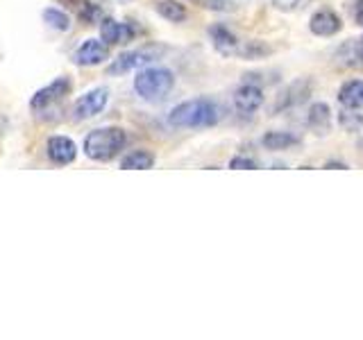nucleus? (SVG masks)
<instances>
[{
    "label": "nucleus",
    "mask_w": 363,
    "mask_h": 340,
    "mask_svg": "<svg viewBox=\"0 0 363 340\" xmlns=\"http://www.w3.org/2000/svg\"><path fill=\"white\" fill-rule=\"evenodd\" d=\"M220 120V107L211 98H193L179 102L177 107L170 109L168 123L179 130H202L213 128Z\"/></svg>",
    "instance_id": "1"
},
{
    "label": "nucleus",
    "mask_w": 363,
    "mask_h": 340,
    "mask_svg": "<svg viewBox=\"0 0 363 340\" xmlns=\"http://www.w3.org/2000/svg\"><path fill=\"white\" fill-rule=\"evenodd\" d=\"M125 145H128V132L123 128H116V125H105V128L91 130L84 136L82 150L91 162L107 164V162H113L116 157H121Z\"/></svg>",
    "instance_id": "2"
},
{
    "label": "nucleus",
    "mask_w": 363,
    "mask_h": 340,
    "mask_svg": "<svg viewBox=\"0 0 363 340\" xmlns=\"http://www.w3.org/2000/svg\"><path fill=\"white\" fill-rule=\"evenodd\" d=\"M175 86V75L164 66H145L136 71L134 77V91L136 96L145 102H159L164 100Z\"/></svg>",
    "instance_id": "3"
},
{
    "label": "nucleus",
    "mask_w": 363,
    "mask_h": 340,
    "mask_svg": "<svg viewBox=\"0 0 363 340\" xmlns=\"http://www.w3.org/2000/svg\"><path fill=\"white\" fill-rule=\"evenodd\" d=\"M159 50L155 48H139V50H128L121 52L118 57H113L107 66L109 75H128L132 71H141V68L150 66L157 60Z\"/></svg>",
    "instance_id": "4"
},
{
    "label": "nucleus",
    "mask_w": 363,
    "mask_h": 340,
    "mask_svg": "<svg viewBox=\"0 0 363 340\" xmlns=\"http://www.w3.org/2000/svg\"><path fill=\"white\" fill-rule=\"evenodd\" d=\"M107 102H109V91L105 86L91 89V91H86V94H82L75 100V105L71 109V118L75 123L96 118L98 113H102V109L107 107Z\"/></svg>",
    "instance_id": "5"
},
{
    "label": "nucleus",
    "mask_w": 363,
    "mask_h": 340,
    "mask_svg": "<svg viewBox=\"0 0 363 340\" xmlns=\"http://www.w3.org/2000/svg\"><path fill=\"white\" fill-rule=\"evenodd\" d=\"M71 86H73L71 77H66V75L55 77L50 84H45L43 89H39L37 94L30 98V109L32 111H45L48 107L62 102L68 94H71Z\"/></svg>",
    "instance_id": "6"
},
{
    "label": "nucleus",
    "mask_w": 363,
    "mask_h": 340,
    "mask_svg": "<svg viewBox=\"0 0 363 340\" xmlns=\"http://www.w3.org/2000/svg\"><path fill=\"white\" fill-rule=\"evenodd\" d=\"M107 60H109V45L102 41L100 37L82 41V43L77 45V50L73 52V64L82 66V68L102 66Z\"/></svg>",
    "instance_id": "7"
},
{
    "label": "nucleus",
    "mask_w": 363,
    "mask_h": 340,
    "mask_svg": "<svg viewBox=\"0 0 363 340\" xmlns=\"http://www.w3.org/2000/svg\"><path fill=\"white\" fill-rule=\"evenodd\" d=\"M98 28H100V39L105 41L109 48L111 45H125L136 39L134 23H128V21H116V18L105 16Z\"/></svg>",
    "instance_id": "8"
},
{
    "label": "nucleus",
    "mask_w": 363,
    "mask_h": 340,
    "mask_svg": "<svg viewBox=\"0 0 363 340\" xmlns=\"http://www.w3.org/2000/svg\"><path fill=\"white\" fill-rule=\"evenodd\" d=\"M232 102H234L236 111L247 113L250 116V113L259 111L261 105H264V89H261L257 82H252V79L245 77V82L234 91Z\"/></svg>",
    "instance_id": "9"
},
{
    "label": "nucleus",
    "mask_w": 363,
    "mask_h": 340,
    "mask_svg": "<svg viewBox=\"0 0 363 340\" xmlns=\"http://www.w3.org/2000/svg\"><path fill=\"white\" fill-rule=\"evenodd\" d=\"M45 157H48L55 166H71L77 159V145L73 139H68V136L55 134L45 141Z\"/></svg>",
    "instance_id": "10"
},
{
    "label": "nucleus",
    "mask_w": 363,
    "mask_h": 340,
    "mask_svg": "<svg viewBox=\"0 0 363 340\" xmlns=\"http://www.w3.org/2000/svg\"><path fill=\"white\" fill-rule=\"evenodd\" d=\"M340 28H343V21H340L336 11L327 7L313 11V16L309 18V30L315 37H334V34L340 32Z\"/></svg>",
    "instance_id": "11"
},
{
    "label": "nucleus",
    "mask_w": 363,
    "mask_h": 340,
    "mask_svg": "<svg viewBox=\"0 0 363 340\" xmlns=\"http://www.w3.org/2000/svg\"><path fill=\"white\" fill-rule=\"evenodd\" d=\"M209 39L213 48L225 57H236L238 48H241V39H238L230 28L220 26V23L209 28Z\"/></svg>",
    "instance_id": "12"
},
{
    "label": "nucleus",
    "mask_w": 363,
    "mask_h": 340,
    "mask_svg": "<svg viewBox=\"0 0 363 340\" xmlns=\"http://www.w3.org/2000/svg\"><path fill=\"white\" fill-rule=\"evenodd\" d=\"M309 96H311V82H309V79H295V82L289 84V89L279 96L275 109L281 111V109H289V107H295V105H302V102Z\"/></svg>",
    "instance_id": "13"
},
{
    "label": "nucleus",
    "mask_w": 363,
    "mask_h": 340,
    "mask_svg": "<svg viewBox=\"0 0 363 340\" xmlns=\"http://www.w3.org/2000/svg\"><path fill=\"white\" fill-rule=\"evenodd\" d=\"M336 62L345 68H363V37L350 39L338 48Z\"/></svg>",
    "instance_id": "14"
},
{
    "label": "nucleus",
    "mask_w": 363,
    "mask_h": 340,
    "mask_svg": "<svg viewBox=\"0 0 363 340\" xmlns=\"http://www.w3.org/2000/svg\"><path fill=\"white\" fill-rule=\"evenodd\" d=\"M338 102L350 111L363 109V79H350L338 89Z\"/></svg>",
    "instance_id": "15"
},
{
    "label": "nucleus",
    "mask_w": 363,
    "mask_h": 340,
    "mask_svg": "<svg viewBox=\"0 0 363 340\" xmlns=\"http://www.w3.org/2000/svg\"><path fill=\"white\" fill-rule=\"evenodd\" d=\"M155 11L162 18H166L168 23H184L189 18L186 5L179 3V0H157V3H155Z\"/></svg>",
    "instance_id": "16"
},
{
    "label": "nucleus",
    "mask_w": 363,
    "mask_h": 340,
    "mask_svg": "<svg viewBox=\"0 0 363 340\" xmlns=\"http://www.w3.org/2000/svg\"><path fill=\"white\" fill-rule=\"evenodd\" d=\"M306 123L315 132H327L329 125H332V109L325 102H313L309 107V113H306Z\"/></svg>",
    "instance_id": "17"
},
{
    "label": "nucleus",
    "mask_w": 363,
    "mask_h": 340,
    "mask_svg": "<svg viewBox=\"0 0 363 340\" xmlns=\"http://www.w3.org/2000/svg\"><path fill=\"white\" fill-rule=\"evenodd\" d=\"M41 16H43L45 26H48L50 30H55V32H68V30H71V26H73V21H71V16H68V11L62 9V7H45Z\"/></svg>",
    "instance_id": "18"
},
{
    "label": "nucleus",
    "mask_w": 363,
    "mask_h": 340,
    "mask_svg": "<svg viewBox=\"0 0 363 340\" xmlns=\"http://www.w3.org/2000/svg\"><path fill=\"white\" fill-rule=\"evenodd\" d=\"M155 166V154L147 150H132L121 159V170H150Z\"/></svg>",
    "instance_id": "19"
},
{
    "label": "nucleus",
    "mask_w": 363,
    "mask_h": 340,
    "mask_svg": "<svg viewBox=\"0 0 363 340\" xmlns=\"http://www.w3.org/2000/svg\"><path fill=\"white\" fill-rule=\"evenodd\" d=\"M73 11L77 14V18L84 23V26H100L102 18H105V11H102V7L96 5V3H91V0H79Z\"/></svg>",
    "instance_id": "20"
},
{
    "label": "nucleus",
    "mask_w": 363,
    "mask_h": 340,
    "mask_svg": "<svg viewBox=\"0 0 363 340\" xmlns=\"http://www.w3.org/2000/svg\"><path fill=\"white\" fill-rule=\"evenodd\" d=\"M261 143H264V147H268V150L279 152V150H289V147L298 145L300 139L291 132H268V134H264Z\"/></svg>",
    "instance_id": "21"
},
{
    "label": "nucleus",
    "mask_w": 363,
    "mask_h": 340,
    "mask_svg": "<svg viewBox=\"0 0 363 340\" xmlns=\"http://www.w3.org/2000/svg\"><path fill=\"white\" fill-rule=\"evenodd\" d=\"M270 55V48L261 41H241V48H238V55L241 60H261V57Z\"/></svg>",
    "instance_id": "22"
},
{
    "label": "nucleus",
    "mask_w": 363,
    "mask_h": 340,
    "mask_svg": "<svg viewBox=\"0 0 363 340\" xmlns=\"http://www.w3.org/2000/svg\"><path fill=\"white\" fill-rule=\"evenodd\" d=\"M189 3L198 5L200 9H207V11H216V14H227V11L234 9L232 0H189Z\"/></svg>",
    "instance_id": "23"
},
{
    "label": "nucleus",
    "mask_w": 363,
    "mask_h": 340,
    "mask_svg": "<svg viewBox=\"0 0 363 340\" xmlns=\"http://www.w3.org/2000/svg\"><path fill=\"white\" fill-rule=\"evenodd\" d=\"M230 168H232V170H257V168H259V164L255 162L252 157L238 154V157H234L232 162H230Z\"/></svg>",
    "instance_id": "24"
},
{
    "label": "nucleus",
    "mask_w": 363,
    "mask_h": 340,
    "mask_svg": "<svg viewBox=\"0 0 363 340\" xmlns=\"http://www.w3.org/2000/svg\"><path fill=\"white\" fill-rule=\"evenodd\" d=\"M354 21L363 28V0H357V7H354Z\"/></svg>",
    "instance_id": "25"
},
{
    "label": "nucleus",
    "mask_w": 363,
    "mask_h": 340,
    "mask_svg": "<svg viewBox=\"0 0 363 340\" xmlns=\"http://www.w3.org/2000/svg\"><path fill=\"white\" fill-rule=\"evenodd\" d=\"M62 5H66V7H71V9H75V5L79 3V0H60Z\"/></svg>",
    "instance_id": "26"
},
{
    "label": "nucleus",
    "mask_w": 363,
    "mask_h": 340,
    "mask_svg": "<svg viewBox=\"0 0 363 340\" xmlns=\"http://www.w3.org/2000/svg\"><path fill=\"white\" fill-rule=\"evenodd\" d=\"M325 168H329V170H332V168H340V170H347V166H345V164H334V162H332V164H327Z\"/></svg>",
    "instance_id": "27"
}]
</instances>
